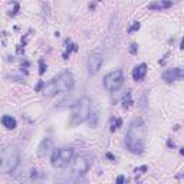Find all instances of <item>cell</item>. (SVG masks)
<instances>
[{
	"label": "cell",
	"mask_w": 184,
	"mask_h": 184,
	"mask_svg": "<svg viewBox=\"0 0 184 184\" xmlns=\"http://www.w3.org/2000/svg\"><path fill=\"white\" fill-rule=\"evenodd\" d=\"M125 144L132 154H143L144 152V122L141 120H135L131 124L128 132L125 135Z\"/></svg>",
	"instance_id": "cell-1"
},
{
	"label": "cell",
	"mask_w": 184,
	"mask_h": 184,
	"mask_svg": "<svg viewBox=\"0 0 184 184\" xmlns=\"http://www.w3.org/2000/svg\"><path fill=\"white\" fill-rule=\"evenodd\" d=\"M20 151L16 145H6L0 151V173H12L19 164Z\"/></svg>",
	"instance_id": "cell-2"
},
{
	"label": "cell",
	"mask_w": 184,
	"mask_h": 184,
	"mask_svg": "<svg viewBox=\"0 0 184 184\" xmlns=\"http://www.w3.org/2000/svg\"><path fill=\"white\" fill-rule=\"evenodd\" d=\"M91 115V99L84 96L78 99L75 105L72 106V124H81L84 121H86Z\"/></svg>",
	"instance_id": "cell-3"
},
{
	"label": "cell",
	"mask_w": 184,
	"mask_h": 184,
	"mask_svg": "<svg viewBox=\"0 0 184 184\" xmlns=\"http://www.w3.org/2000/svg\"><path fill=\"white\" fill-rule=\"evenodd\" d=\"M73 155H75V151H73L72 148L55 150V151L52 152V157H50V164L55 168H64L72 161Z\"/></svg>",
	"instance_id": "cell-4"
},
{
	"label": "cell",
	"mask_w": 184,
	"mask_h": 184,
	"mask_svg": "<svg viewBox=\"0 0 184 184\" xmlns=\"http://www.w3.org/2000/svg\"><path fill=\"white\" fill-rule=\"evenodd\" d=\"M53 82L56 85V91L58 94H68L73 89L75 81H73V75L68 71L62 72L61 75H58L56 78H53Z\"/></svg>",
	"instance_id": "cell-5"
},
{
	"label": "cell",
	"mask_w": 184,
	"mask_h": 184,
	"mask_svg": "<svg viewBox=\"0 0 184 184\" xmlns=\"http://www.w3.org/2000/svg\"><path fill=\"white\" fill-rule=\"evenodd\" d=\"M122 84H124V73L120 69L112 71V72L106 73L104 76V86L111 92L120 89L122 86Z\"/></svg>",
	"instance_id": "cell-6"
},
{
	"label": "cell",
	"mask_w": 184,
	"mask_h": 184,
	"mask_svg": "<svg viewBox=\"0 0 184 184\" xmlns=\"http://www.w3.org/2000/svg\"><path fill=\"white\" fill-rule=\"evenodd\" d=\"M104 64V53L101 50H95L92 52L88 58V72L91 75L98 73V71L101 69V66Z\"/></svg>",
	"instance_id": "cell-7"
},
{
	"label": "cell",
	"mask_w": 184,
	"mask_h": 184,
	"mask_svg": "<svg viewBox=\"0 0 184 184\" xmlns=\"http://www.w3.org/2000/svg\"><path fill=\"white\" fill-rule=\"evenodd\" d=\"M72 171L75 176H84L86 171H88L89 168V161L86 157H84V155H79V157H73L72 158Z\"/></svg>",
	"instance_id": "cell-8"
},
{
	"label": "cell",
	"mask_w": 184,
	"mask_h": 184,
	"mask_svg": "<svg viewBox=\"0 0 184 184\" xmlns=\"http://www.w3.org/2000/svg\"><path fill=\"white\" fill-rule=\"evenodd\" d=\"M180 78H183V71H181V68H176V69H168L166 72L163 73V79L168 82V84H171V82H174V81L180 79Z\"/></svg>",
	"instance_id": "cell-9"
},
{
	"label": "cell",
	"mask_w": 184,
	"mask_h": 184,
	"mask_svg": "<svg viewBox=\"0 0 184 184\" xmlns=\"http://www.w3.org/2000/svg\"><path fill=\"white\" fill-rule=\"evenodd\" d=\"M52 145H53V141H52L50 138L42 140V143H40L39 147H38V154H39V155H46V154L52 150Z\"/></svg>",
	"instance_id": "cell-10"
},
{
	"label": "cell",
	"mask_w": 184,
	"mask_h": 184,
	"mask_svg": "<svg viewBox=\"0 0 184 184\" xmlns=\"http://www.w3.org/2000/svg\"><path fill=\"white\" fill-rule=\"evenodd\" d=\"M147 65L145 64H141L138 65V66H135V69H134V72H132V78H134V81H143L145 78V75H147Z\"/></svg>",
	"instance_id": "cell-11"
},
{
	"label": "cell",
	"mask_w": 184,
	"mask_h": 184,
	"mask_svg": "<svg viewBox=\"0 0 184 184\" xmlns=\"http://www.w3.org/2000/svg\"><path fill=\"white\" fill-rule=\"evenodd\" d=\"M171 6H173L171 0H160V1L151 3L148 7H150V10H163V9H170Z\"/></svg>",
	"instance_id": "cell-12"
},
{
	"label": "cell",
	"mask_w": 184,
	"mask_h": 184,
	"mask_svg": "<svg viewBox=\"0 0 184 184\" xmlns=\"http://www.w3.org/2000/svg\"><path fill=\"white\" fill-rule=\"evenodd\" d=\"M43 94L46 96H53L58 94V91H56V85L55 82H53V79L49 81L48 84H45L43 85Z\"/></svg>",
	"instance_id": "cell-13"
},
{
	"label": "cell",
	"mask_w": 184,
	"mask_h": 184,
	"mask_svg": "<svg viewBox=\"0 0 184 184\" xmlns=\"http://www.w3.org/2000/svg\"><path fill=\"white\" fill-rule=\"evenodd\" d=\"M1 124H3V127H6L7 129H15L17 125L16 120H15L12 115H4V117H1Z\"/></svg>",
	"instance_id": "cell-14"
},
{
	"label": "cell",
	"mask_w": 184,
	"mask_h": 184,
	"mask_svg": "<svg viewBox=\"0 0 184 184\" xmlns=\"http://www.w3.org/2000/svg\"><path fill=\"white\" fill-rule=\"evenodd\" d=\"M122 105H124V108H129L132 105V99H131V94L129 92H127V95L122 98Z\"/></svg>",
	"instance_id": "cell-15"
},
{
	"label": "cell",
	"mask_w": 184,
	"mask_h": 184,
	"mask_svg": "<svg viewBox=\"0 0 184 184\" xmlns=\"http://www.w3.org/2000/svg\"><path fill=\"white\" fill-rule=\"evenodd\" d=\"M121 125H122V120H121V118H115V120H112V122H111V131H115L117 128H120Z\"/></svg>",
	"instance_id": "cell-16"
},
{
	"label": "cell",
	"mask_w": 184,
	"mask_h": 184,
	"mask_svg": "<svg viewBox=\"0 0 184 184\" xmlns=\"http://www.w3.org/2000/svg\"><path fill=\"white\" fill-rule=\"evenodd\" d=\"M140 26H141V24H140V22H134V24H132V26L129 27L128 32H129V33L135 32V30H138V29H140Z\"/></svg>",
	"instance_id": "cell-17"
},
{
	"label": "cell",
	"mask_w": 184,
	"mask_h": 184,
	"mask_svg": "<svg viewBox=\"0 0 184 184\" xmlns=\"http://www.w3.org/2000/svg\"><path fill=\"white\" fill-rule=\"evenodd\" d=\"M39 66H40L39 73H40V75H42V73H45V69H46V66H45V61H43V59H40V61H39Z\"/></svg>",
	"instance_id": "cell-18"
},
{
	"label": "cell",
	"mask_w": 184,
	"mask_h": 184,
	"mask_svg": "<svg viewBox=\"0 0 184 184\" xmlns=\"http://www.w3.org/2000/svg\"><path fill=\"white\" fill-rule=\"evenodd\" d=\"M43 85H45V84H43L42 81H39V84H38V85L35 86V91H40V89L43 88Z\"/></svg>",
	"instance_id": "cell-19"
},
{
	"label": "cell",
	"mask_w": 184,
	"mask_h": 184,
	"mask_svg": "<svg viewBox=\"0 0 184 184\" xmlns=\"http://www.w3.org/2000/svg\"><path fill=\"white\" fill-rule=\"evenodd\" d=\"M124 181H125V177H124V176H120L118 178H117V183H118V184H122Z\"/></svg>",
	"instance_id": "cell-20"
},
{
	"label": "cell",
	"mask_w": 184,
	"mask_h": 184,
	"mask_svg": "<svg viewBox=\"0 0 184 184\" xmlns=\"http://www.w3.org/2000/svg\"><path fill=\"white\" fill-rule=\"evenodd\" d=\"M141 171H147V167L143 166V167H140V168H137L135 170V173H141Z\"/></svg>",
	"instance_id": "cell-21"
},
{
	"label": "cell",
	"mask_w": 184,
	"mask_h": 184,
	"mask_svg": "<svg viewBox=\"0 0 184 184\" xmlns=\"http://www.w3.org/2000/svg\"><path fill=\"white\" fill-rule=\"evenodd\" d=\"M17 10H19V4L16 3V4H15V9H13V12H12L10 15H16V13H17Z\"/></svg>",
	"instance_id": "cell-22"
},
{
	"label": "cell",
	"mask_w": 184,
	"mask_h": 184,
	"mask_svg": "<svg viewBox=\"0 0 184 184\" xmlns=\"http://www.w3.org/2000/svg\"><path fill=\"white\" fill-rule=\"evenodd\" d=\"M135 50H137V45L132 43V45H131V53H135Z\"/></svg>",
	"instance_id": "cell-23"
},
{
	"label": "cell",
	"mask_w": 184,
	"mask_h": 184,
	"mask_svg": "<svg viewBox=\"0 0 184 184\" xmlns=\"http://www.w3.org/2000/svg\"><path fill=\"white\" fill-rule=\"evenodd\" d=\"M106 157H108V158H111V160H114V155H112V154H106Z\"/></svg>",
	"instance_id": "cell-24"
}]
</instances>
